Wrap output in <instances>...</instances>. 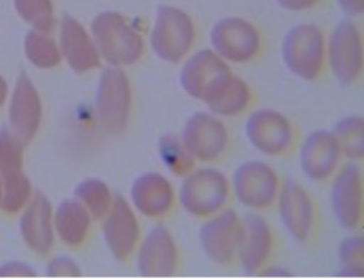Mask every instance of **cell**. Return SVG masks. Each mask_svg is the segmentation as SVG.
Segmentation results:
<instances>
[{
	"label": "cell",
	"mask_w": 364,
	"mask_h": 279,
	"mask_svg": "<svg viewBox=\"0 0 364 279\" xmlns=\"http://www.w3.org/2000/svg\"><path fill=\"white\" fill-rule=\"evenodd\" d=\"M97 50L113 66H129L143 55V40L118 13L99 14L91 24Z\"/></svg>",
	"instance_id": "6da1fadb"
},
{
	"label": "cell",
	"mask_w": 364,
	"mask_h": 279,
	"mask_svg": "<svg viewBox=\"0 0 364 279\" xmlns=\"http://www.w3.org/2000/svg\"><path fill=\"white\" fill-rule=\"evenodd\" d=\"M229 196L227 177L215 168L188 172L178 192L183 210L196 217L214 215L222 210Z\"/></svg>",
	"instance_id": "7a4b0ae2"
},
{
	"label": "cell",
	"mask_w": 364,
	"mask_h": 279,
	"mask_svg": "<svg viewBox=\"0 0 364 279\" xmlns=\"http://www.w3.org/2000/svg\"><path fill=\"white\" fill-rule=\"evenodd\" d=\"M282 58L287 69L302 80H314L323 69L325 42L323 32L314 24H299L282 42Z\"/></svg>",
	"instance_id": "3957f363"
},
{
	"label": "cell",
	"mask_w": 364,
	"mask_h": 279,
	"mask_svg": "<svg viewBox=\"0 0 364 279\" xmlns=\"http://www.w3.org/2000/svg\"><path fill=\"white\" fill-rule=\"evenodd\" d=\"M193 21L186 13L175 6H159L151 33V46L161 60L180 62L193 46Z\"/></svg>",
	"instance_id": "277c9868"
},
{
	"label": "cell",
	"mask_w": 364,
	"mask_h": 279,
	"mask_svg": "<svg viewBox=\"0 0 364 279\" xmlns=\"http://www.w3.org/2000/svg\"><path fill=\"white\" fill-rule=\"evenodd\" d=\"M131 85L119 69L102 71L97 92V116L100 126L110 134L124 131L131 111Z\"/></svg>",
	"instance_id": "5b68a950"
},
{
	"label": "cell",
	"mask_w": 364,
	"mask_h": 279,
	"mask_svg": "<svg viewBox=\"0 0 364 279\" xmlns=\"http://www.w3.org/2000/svg\"><path fill=\"white\" fill-rule=\"evenodd\" d=\"M23 144L13 133L0 131V180L3 185L1 205L6 212H17L31 195V183L22 173Z\"/></svg>",
	"instance_id": "8992f818"
},
{
	"label": "cell",
	"mask_w": 364,
	"mask_h": 279,
	"mask_svg": "<svg viewBox=\"0 0 364 279\" xmlns=\"http://www.w3.org/2000/svg\"><path fill=\"white\" fill-rule=\"evenodd\" d=\"M235 197L250 209H266L279 195V176L271 165L262 160H248L233 175Z\"/></svg>",
	"instance_id": "52a82bcc"
},
{
	"label": "cell",
	"mask_w": 364,
	"mask_h": 279,
	"mask_svg": "<svg viewBox=\"0 0 364 279\" xmlns=\"http://www.w3.org/2000/svg\"><path fill=\"white\" fill-rule=\"evenodd\" d=\"M214 52L230 62H248L259 51L261 38L256 27L242 18H224L210 32Z\"/></svg>",
	"instance_id": "ba28073f"
},
{
	"label": "cell",
	"mask_w": 364,
	"mask_h": 279,
	"mask_svg": "<svg viewBox=\"0 0 364 279\" xmlns=\"http://www.w3.org/2000/svg\"><path fill=\"white\" fill-rule=\"evenodd\" d=\"M330 69L343 85H350L358 79L363 69L362 37L357 26L350 21H341L331 32L329 40Z\"/></svg>",
	"instance_id": "9c48e42d"
},
{
	"label": "cell",
	"mask_w": 364,
	"mask_h": 279,
	"mask_svg": "<svg viewBox=\"0 0 364 279\" xmlns=\"http://www.w3.org/2000/svg\"><path fill=\"white\" fill-rule=\"evenodd\" d=\"M330 205L341 228L355 230L360 225L363 185L362 171L357 163H348L336 175L330 188Z\"/></svg>",
	"instance_id": "30bf717a"
},
{
	"label": "cell",
	"mask_w": 364,
	"mask_h": 279,
	"mask_svg": "<svg viewBox=\"0 0 364 279\" xmlns=\"http://www.w3.org/2000/svg\"><path fill=\"white\" fill-rule=\"evenodd\" d=\"M242 220L234 210H225L204 222L199 230L201 249L213 262L228 264L238 253Z\"/></svg>",
	"instance_id": "8fae6325"
},
{
	"label": "cell",
	"mask_w": 364,
	"mask_h": 279,
	"mask_svg": "<svg viewBox=\"0 0 364 279\" xmlns=\"http://www.w3.org/2000/svg\"><path fill=\"white\" fill-rule=\"evenodd\" d=\"M182 143L193 160H215L227 148V128L214 115L196 113L190 116L182 131Z\"/></svg>",
	"instance_id": "7c38bea8"
},
{
	"label": "cell",
	"mask_w": 364,
	"mask_h": 279,
	"mask_svg": "<svg viewBox=\"0 0 364 279\" xmlns=\"http://www.w3.org/2000/svg\"><path fill=\"white\" fill-rule=\"evenodd\" d=\"M245 134L250 144L267 155H279L290 147L292 129L286 116L262 109L250 115L245 123Z\"/></svg>",
	"instance_id": "4fadbf2b"
},
{
	"label": "cell",
	"mask_w": 364,
	"mask_h": 279,
	"mask_svg": "<svg viewBox=\"0 0 364 279\" xmlns=\"http://www.w3.org/2000/svg\"><path fill=\"white\" fill-rule=\"evenodd\" d=\"M177 267V248L170 230L156 225L143 240L136 268L143 277H170Z\"/></svg>",
	"instance_id": "5bb4252c"
},
{
	"label": "cell",
	"mask_w": 364,
	"mask_h": 279,
	"mask_svg": "<svg viewBox=\"0 0 364 279\" xmlns=\"http://www.w3.org/2000/svg\"><path fill=\"white\" fill-rule=\"evenodd\" d=\"M277 196L279 219L284 229L296 241H306L313 229L314 206L305 188L295 181H289Z\"/></svg>",
	"instance_id": "9a60e30c"
},
{
	"label": "cell",
	"mask_w": 364,
	"mask_h": 279,
	"mask_svg": "<svg viewBox=\"0 0 364 279\" xmlns=\"http://www.w3.org/2000/svg\"><path fill=\"white\" fill-rule=\"evenodd\" d=\"M341 153L333 131H313L300 148V165L304 175L313 181H324L336 171Z\"/></svg>",
	"instance_id": "2e32d148"
},
{
	"label": "cell",
	"mask_w": 364,
	"mask_h": 279,
	"mask_svg": "<svg viewBox=\"0 0 364 279\" xmlns=\"http://www.w3.org/2000/svg\"><path fill=\"white\" fill-rule=\"evenodd\" d=\"M40 97L27 75L22 74L11 97L9 121L13 136L22 144H28L41 123Z\"/></svg>",
	"instance_id": "e0dca14e"
},
{
	"label": "cell",
	"mask_w": 364,
	"mask_h": 279,
	"mask_svg": "<svg viewBox=\"0 0 364 279\" xmlns=\"http://www.w3.org/2000/svg\"><path fill=\"white\" fill-rule=\"evenodd\" d=\"M139 238V226L131 206L123 197L117 196L104 222V239L109 251L117 259L123 261L131 256Z\"/></svg>",
	"instance_id": "ac0fdd59"
},
{
	"label": "cell",
	"mask_w": 364,
	"mask_h": 279,
	"mask_svg": "<svg viewBox=\"0 0 364 279\" xmlns=\"http://www.w3.org/2000/svg\"><path fill=\"white\" fill-rule=\"evenodd\" d=\"M229 72L230 69L227 63L215 52L201 50L183 65L180 74V84L190 97L203 100L211 86Z\"/></svg>",
	"instance_id": "d6986e66"
},
{
	"label": "cell",
	"mask_w": 364,
	"mask_h": 279,
	"mask_svg": "<svg viewBox=\"0 0 364 279\" xmlns=\"http://www.w3.org/2000/svg\"><path fill=\"white\" fill-rule=\"evenodd\" d=\"M273 236L263 217L247 214L242 219V236L239 243V261L247 273H256L271 254Z\"/></svg>",
	"instance_id": "ffe728a7"
},
{
	"label": "cell",
	"mask_w": 364,
	"mask_h": 279,
	"mask_svg": "<svg viewBox=\"0 0 364 279\" xmlns=\"http://www.w3.org/2000/svg\"><path fill=\"white\" fill-rule=\"evenodd\" d=\"M133 205L147 217L165 215L173 205L175 194L170 181L165 176L148 172L138 177L131 190Z\"/></svg>",
	"instance_id": "44dd1931"
},
{
	"label": "cell",
	"mask_w": 364,
	"mask_h": 279,
	"mask_svg": "<svg viewBox=\"0 0 364 279\" xmlns=\"http://www.w3.org/2000/svg\"><path fill=\"white\" fill-rule=\"evenodd\" d=\"M60 40L63 56L75 71L86 72L99 66L97 46L76 19L68 16L63 18Z\"/></svg>",
	"instance_id": "7402d4cb"
},
{
	"label": "cell",
	"mask_w": 364,
	"mask_h": 279,
	"mask_svg": "<svg viewBox=\"0 0 364 279\" xmlns=\"http://www.w3.org/2000/svg\"><path fill=\"white\" fill-rule=\"evenodd\" d=\"M21 231L29 248L40 254H47L53 244L52 207L43 195L36 194L31 205L23 214Z\"/></svg>",
	"instance_id": "603a6c76"
},
{
	"label": "cell",
	"mask_w": 364,
	"mask_h": 279,
	"mask_svg": "<svg viewBox=\"0 0 364 279\" xmlns=\"http://www.w3.org/2000/svg\"><path fill=\"white\" fill-rule=\"evenodd\" d=\"M250 100L248 85L238 76L229 72L211 86L201 102L208 105L213 114L234 116L248 106Z\"/></svg>",
	"instance_id": "cb8c5ba5"
},
{
	"label": "cell",
	"mask_w": 364,
	"mask_h": 279,
	"mask_svg": "<svg viewBox=\"0 0 364 279\" xmlns=\"http://www.w3.org/2000/svg\"><path fill=\"white\" fill-rule=\"evenodd\" d=\"M91 215L80 201H65L55 217L57 234L65 244L76 246L85 240L90 229Z\"/></svg>",
	"instance_id": "d4e9b609"
},
{
	"label": "cell",
	"mask_w": 364,
	"mask_h": 279,
	"mask_svg": "<svg viewBox=\"0 0 364 279\" xmlns=\"http://www.w3.org/2000/svg\"><path fill=\"white\" fill-rule=\"evenodd\" d=\"M341 151L352 160H362L364 154L363 118L350 115L339 120L333 131Z\"/></svg>",
	"instance_id": "484cf974"
},
{
	"label": "cell",
	"mask_w": 364,
	"mask_h": 279,
	"mask_svg": "<svg viewBox=\"0 0 364 279\" xmlns=\"http://www.w3.org/2000/svg\"><path fill=\"white\" fill-rule=\"evenodd\" d=\"M75 195L94 219H100L108 214L113 205V197L108 186L100 180H86L80 183Z\"/></svg>",
	"instance_id": "4316f807"
},
{
	"label": "cell",
	"mask_w": 364,
	"mask_h": 279,
	"mask_svg": "<svg viewBox=\"0 0 364 279\" xmlns=\"http://www.w3.org/2000/svg\"><path fill=\"white\" fill-rule=\"evenodd\" d=\"M159 153L162 163L177 176L188 175L193 170V155L175 136H164L159 139Z\"/></svg>",
	"instance_id": "83f0119b"
},
{
	"label": "cell",
	"mask_w": 364,
	"mask_h": 279,
	"mask_svg": "<svg viewBox=\"0 0 364 279\" xmlns=\"http://www.w3.org/2000/svg\"><path fill=\"white\" fill-rule=\"evenodd\" d=\"M363 236L350 235L341 240L338 256L341 261V277H362L364 273Z\"/></svg>",
	"instance_id": "f1b7e54d"
},
{
	"label": "cell",
	"mask_w": 364,
	"mask_h": 279,
	"mask_svg": "<svg viewBox=\"0 0 364 279\" xmlns=\"http://www.w3.org/2000/svg\"><path fill=\"white\" fill-rule=\"evenodd\" d=\"M19 16L41 33L53 28V6L51 0H14Z\"/></svg>",
	"instance_id": "f546056e"
},
{
	"label": "cell",
	"mask_w": 364,
	"mask_h": 279,
	"mask_svg": "<svg viewBox=\"0 0 364 279\" xmlns=\"http://www.w3.org/2000/svg\"><path fill=\"white\" fill-rule=\"evenodd\" d=\"M26 55L31 62L42 69L56 66L61 60L56 43L38 32H31L26 38Z\"/></svg>",
	"instance_id": "4dcf8cb0"
},
{
	"label": "cell",
	"mask_w": 364,
	"mask_h": 279,
	"mask_svg": "<svg viewBox=\"0 0 364 279\" xmlns=\"http://www.w3.org/2000/svg\"><path fill=\"white\" fill-rule=\"evenodd\" d=\"M48 275L51 277H79L81 274L80 268L76 266V263L65 256H60L53 259L47 268Z\"/></svg>",
	"instance_id": "1f68e13d"
},
{
	"label": "cell",
	"mask_w": 364,
	"mask_h": 279,
	"mask_svg": "<svg viewBox=\"0 0 364 279\" xmlns=\"http://www.w3.org/2000/svg\"><path fill=\"white\" fill-rule=\"evenodd\" d=\"M36 275L33 269L22 263H8L0 267V277H31Z\"/></svg>",
	"instance_id": "d6a6232c"
},
{
	"label": "cell",
	"mask_w": 364,
	"mask_h": 279,
	"mask_svg": "<svg viewBox=\"0 0 364 279\" xmlns=\"http://www.w3.org/2000/svg\"><path fill=\"white\" fill-rule=\"evenodd\" d=\"M318 1V0H277V3L282 8L287 11H294V12L309 9L315 6Z\"/></svg>",
	"instance_id": "836d02e7"
},
{
	"label": "cell",
	"mask_w": 364,
	"mask_h": 279,
	"mask_svg": "<svg viewBox=\"0 0 364 279\" xmlns=\"http://www.w3.org/2000/svg\"><path fill=\"white\" fill-rule=\"evenodd\" d=\"M343 12L349 16H359L363 13V0H336Z\"/></svg>",
	"instance_id": "e575fe53"
},
{
	"label": "cell",
	"mask_w": 364,
	"mask_h": 279,
	"mask_svg": "<svg viewBox=\"0 0 364 279\" xmlns=\"http://www.w3.org/2000/svg\"><path fill=\"white\" fill-rule=\"evenodd\" d=\"M6 84L4 79L0 76V106L6 102Z\"/></svg>",
	"instance_id": "d590c367"
},
{
	"label": "cell",
	"mask_w": 364,
	"mask_h": 279,
	"mask_svg": "<svg viewBox=\"0 0 364 279\" xmlns=\"http://www.w3.org/2000/svg\"><path fill=\"white\" fill-rule=\"evenodd\" d=\"M3 201V185H1V180H0V204Z\"/></svg>",
	"instance_id": "8d00e7d4"
}]
</instances>
